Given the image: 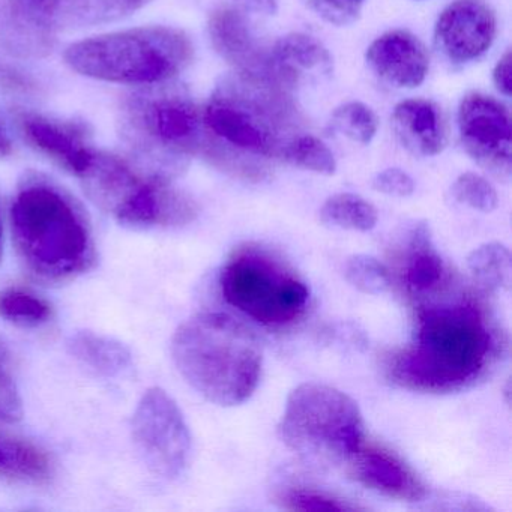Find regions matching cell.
Listing matches in <instances>:
<instances>
[{
    "mask_svg": "<svg viewBox=\"0 0 512 512\" xmlns=\"http://www.w3.org/2000/svg\"><path fill=\"white\" fill-rule=\"evenodd\" d=\"M206 139L202 157L233 178L259 182L269 163L281 160L301 122L290 91L269 74L223 77L202 110Z\"/></svg>",
    "mask_w": 512,
    "mask_h": 512,
    "instance_id": "obj_1",
    "label": "cell"
},
{
    "mask_svg": "<svg viewBox=\"0 0 512 512\" xmlns=\"http://www.w3.org/2000/svg\"><path fill=\"white\" fill-rule=\"evenodd\" d=\"M494 355L496 338L475 301L437 302L419 310L413 343L395 355L389 373L412 391H461L484 376Z\"/></svg>",
    "mask_w": 512,
    "mask_h": 512,
    "instance_id": "obj_2",
    "label": "cell"
},
{
    "mask_svg": "<svg viewBox=\"0 0 512 512\" xmlns=\"http://www.w3.org/2000/svg\"><path fill=\"white\" fill-rule=\"evenodd\" d=\"M172 358L185 382L221 407L250 400L262 377L259 340L226 313H200L182 323L173 335Z\"/></svg>",
    "mask_w": 512,
    "mask_h": 512,
    "instance_id": "obj_3",
    "label": "cell"
},
{
    "mask_svg": "<svg viewBox=\"0 0 512 512\" xmlns=\"http://www.w3.org/2000/svg\"><path fill=\"white\" fill-rule=\"evenodd\" d=\"M118 131L140 169L169 181L202 154L206 139L202 110L173 80L128 94L119 107Z\"/></svg>",
    "mask_w": 512,
    "mask_h": 512,
    "instance_id": "obj_4",
    "label": "cell"
},
{
    "mask_svg": "<svg viewBox=\"0 0 512 512\" xmlns=\"http://www.w3.org/2000/svg\"><path fill=\"white\" fill-rule=\"evenodd\" d=\"M14 242L29 271L41 280L67 281L91 268L94 239L82 209L46 182L20 190L11 208Z\"/></svg>",
    "mask_w": 512,
    "mask_h": 512,
    "instance_id": "obj_5",
    "label": "cell"
},
{
    "mask_svg": "<svg viewBox=\"0 0 512 512\" xmlns=\"http://www.w3.org/2000/svg\"><path fill=\"white\" fill-rule=\"evenodd\" d=\"M193 58L190 37L167 26L101 35L73 44L65 53L67 64L82 76L143 86L170 82Z\"/></svg>",
    "mask_w": 512,
    "mask_h": 512,
    "instance_id": "obj_6",
    "label": "cell"
},
{
    "mask_svg": "<svg viewBox=\"0 0 512 512\" xmlns=\"http://www.w3.org/2000/svg\"><path fill=\"white\" fill-rule=\"evenodd\" d=\"M358 403L325 383H301L286 401L278 424L281 442L310 463H347L365 440Z\"/></svg>",
    "mask_w": 512,
    "mask_h": 512,
    "instance_id": "obj_7",
    "label": "cell"
},
{
    "mask_svg": "<svg viewBox=\"0 0 512 512\" xmlns=\"http://www.w3.org/2000/svg\"><path fill=\"white\" fill-rule=\"evenodd\" d=\"M79 178L91 199L127 226H185L199 212L197 203L169 179L136 169L115 155L94 152Z\"/></svg>",
    "mask_w": 512,
    "mask_h": 512,
    "instance_id": "obj_8",
    "label": "cell"
},
{
    "mask_svg": "<svg viewBox=\"0 0 512 512\" xmlns=\"http://www.w3.org/2000/svg\"><path fill=\"white\" fill-rule=\"evenodd\" d=\"M220 289L227 304L265 326L296 322L310 299V289L295 269L253 244L230 254L221 269Z\"/></svg>",
    "mask_w": 512,
    "mask_h": 512,
    "instance_id": "obj_9",
    "label": "cell"
},
{
    "mask_svg": "<svg viewBox=\"0 0 512 512\" xmlns=\"http://www.w3.org/2000/svg\"><path fill=\"white\" fill-rule=\"evenodd\" d=\"M133 439L148 469L164 479L184 475L193 439L178 403L164 389L151 388L133 415Z\"/></svg>",
    "mask_w": 512,
    "mask_h": 512,
    "instance_id": "obj_10",
    "label": "cell"
},
{
    "mask_svg": "<svg viewBox=\"0 0 512 512\" xmlns=\"http://www.w3.org/2000/svg\"><path fill=\"white\" fill-rule=\"evenodd\" d=\"M458 134L466 154L497 181L512 175L511 113L505 104L472 92L458 107Z\"/></svg>",
    "mask_w": 512,
    "mask_h": 512,
    "instance_id": "obj_11",
    "label": "cell"
},
{
    "mask_svg": "<svg viewBox=\"0 0 512 512\" xmlns=\"http://www.w3.org/2000/svg\"><path fill=\"white\" fill-rule=\"evenodd\" d=\"M497 19L485 0H454L434 26V47L452 65L478 61L493 46Z\"/></svg>",
    "mask_w": 512,
    "mask_h": 512,
    "instance_id": "obj_12",
    "label": "cell"
},
{
    "mask_svg": "<svg viewBox=\"0 0 512 512\" xmlns=\"http://www.w3.org/2000/svg\"><path fill=\"white\" fill-rule=\"evenodd\" d=\"M347 463L350 464V475L359 484L389 499L416 503L427 497V485L415 470L395 452L376 443H365L364 440Z\"/></svg>",
    "mask_w": 512,
    "mask_h": 512,
    "instance_id": "obj_13",
    "label": "cell"
},
{
    "mask_svg": "<svg viewBox=\"0 0 512 512\" xmlns=\"http://www.w3.org/2000/svg\"><path fill=\"white\" fill-rule=\"evenodd\" d=\"M370 70L382 82L398 89H415L425 82L430 70L427 47L412 32H385L365 52Z\"/></svg>",
    "mask_w": 512,
    "mask_h": 512,
    "instance_id": "obj_14",
    "label": "cell"
},
{
    "mask_svg": "<svg viewBox=\"0 0 512 512\" xmlns=\"http://www.w3.org/2000/svg\"><path fill=\"white\" fill-rule=\"evenodd\" d=\"M209 40L215 52L238 73L269 74V52L260 46L247 17L238 8L220 7L208 22Z\"/></svg>",
    "mask_w": 512,
    "mask_h": 512,
    "instance_id": "obj_15",
    "label": "cell"
},
{
    "mask_svg": "<svg viewBox=\"0 0 512 512\" xmlns=\"http://www.w3.org/2000/svg\"><path fill=\"white\" fill-rule=\"evenodd\" d=\"M23 136L47 157L71 173L82 175L94 155L88 130L79 122L53 121L40 115L20 118Z\"/></svg>",
    "mask_w": 512,
    "mask_h": 512,
    "instance_id": "obj_16",
    "label": "cell"
},
{
    "mask_svg": "<svg viewBox=\"0 0 512 512\" xmlns=\"http://www.w3.org/2000/svg\"><path fill=\"white\" fill-rule=\"evenodd\" d=\"M391 124L400 145L415 157H436L448 146V121L434 101H401L395 106Z\"/></svg>",
    "mask_w": 512,
    "mask_h": 512,
    "instance_id": "obj_17",
    "label": "cell"
},
{
    "mask_svg": "<svg viewBox=\"0 0 512 512\" xmlns=\"http://www.w3.org/2000/svg\"><path fill=\"white\" fill-rule=\"evenodd\" d=\"M332 67L329 50L316 37L302 32L284 35L269 52V76L287 91L308 79L329 76Z\"/></svg>",
    "mask_w": 512,
    "mask_h": 512,
    "instance_id": "obj_18",
    "label": "cell"
},
{
    "mask_svg": "<svg viewBox=\"0 0 512 512\" xmlns=\"http://www.w3.org/2000/svg\"><path fill=\"white\" fill-rule=\"evenodd\" d=\"M40 19L58 34L61 29L91 28L125 19L152 0H31Z\"/></svg>",
    "mask_w": 512,
    "mask_h": 512,
    "instance_id": "obj_19",
    "label": "cell"
},
{
    "mask_svg": "<svg viewBox=\"0 0 512 512\" xmlns=\"http://www.w3.org/2000/svg\"><path fill=\"white\" fill-rule=\"evenodd\" d=\"M56 34L35 13L31 0H0V46L19 58H44Z\"/></svg>",
    "mask_w": 512,
    "mask_h": 512,
    "instance_id": "obj_20",
    "label": "cell"
},
{
    "mask_svg": "<svg viewBox=\"0 0 512 512\" xmlns=\"http://www.w3.org/2000/svg\"><path fill=\"white\" fill-rule=\"evenodd\" d=\"M404 281L416 295L434 292L445 278V263L436 250L430 224L418 221L407 232Z\"/></svg>",
    "mask_w": 512,
    "mask_h": 512,
    "instance_id": "obj_21",
    "label": "cell"
},
{
    "mask_svg": "<svg viewBox=\"0 0 512 512\" xmlns=\"http://www.w3.org/2000/svg\"><path fill=\"white\" fill-rule=\"evenodd\" d=\"M71 355L101 376L115 377L131 367V353L124 344L94 332H79L71 338Z\"/></svg>",
    "mask_w": 512,
    "mask_h": 512,
    "instance_id": "obj_22",
    "label": "cell"
},
{
    "mask_svg": "<svg viewBox=\"0 0 512 512\" xmlns=\"http://www.w3.org/2000/svg\"><path fill=\"white\" fill-rule=\"evenodd\" d=\"M0 475L28 482H44L52 476V461L32 443L0 434Z\"/></svg>",
    "mask_w": 512,
    "mask_h": 512,
    "instance_id": "obj_23",
    "label": "cell"
},
{
    "mask_svg": "<svg viewBox=\"0 0 512 512\" xmlns=\"http://www.w3.org/2000/svg\"><path fill=\"white\" fill-rule=\"evenodd\" d=\"M320 221L334 229L370 232L377 226L376 206L353 193H338L328 197L319 212Z\"/></svg>",
    "mask_w": 512,
    "mask_h": 512,
    "instance_id": "obj_24",
    "label": "cell"
},
{
    "mask_svg": "<svg viewBox=\"0 0 512 512\" xmlns=\"http://www.w3.org/2000/svg\"><path fill=\"white\" fill-rule=\"evenodd\" d=\"M467 268L491 292H509L512 283L511 251L500 242L479 245L467 257Z\"/></svg>",
    "mask_w": 512,
    "mask_h": 512,
    "instance_id": "obj_25",
    "label": "cell"
},
{
    "mask_svg": "<svg viewBox=\"0 0 512 512\" xmlns=\"http://www.w3.org/2000/svg\"><path fill=\"white\" fill-rule=\"evenodd\" d=\"M53 308L31 290L10 287L0 292V317L20 326H40L52 319Z\"/></svg>",
    "mask_w": 512,
    "mask_h": 512,
    "instance_id": "obj_26",
    "label": "cell"
},
{
    "mask_svg": "<svg viewBox=\"0 0 512 512\" xmlns=\"http://www.w3.org/2000/svg\"><path fill=\"white\" fill-rule=\"evenodd\" d=\"M281 161L317 175L332 176L337 172V161L331 149L313 134L299 133L293 137L284 148Z\"/></svg>",
    "mask_w": 512,
    "mask_h": 512,
    "instance_id": "obj_27",
    "label": "cell"
},
{
    "mask_svg": "<svg viewBox=\"0 0 512 512\" xmlns=\"http://www.w3.org/2000/svg\"><path fill=\"white\" fill-rule=\"evenodd\" d=\"M274 502L286 511H358L343 497L307 485H286L274 493Z\"/></svg>",
    "mask_w": 512,
    "mask_h": 512,
    "instance_id": "obj_28",
    "label": "cell"
},
{
    "mask_svg": "<svg viewBox=\"0 0 512 512\" xmlns=\"http://www.w3.org/2000/svg\"><path fill=\"white\" fill-rule=\"evenodd\" d=\"M329 127L352 142L368 145L379 130V118L367 104L349 101L332 112Z\"/></svg>",
    "mask_w": 512,
    "mask_h": 512,
    "instance_id": "obj_29",
    "label": "cell"
},
{
    "mask_svg": "<svg viewBox=\"0 0 512 512\" xmlns=\"http://www.w3.org/2000/svg\"><path fill=\"white\" fill-rule=\"evenodd\" d=\"M343 272L347 283L365 295H382L391 287L388 268L379 259L368 254L347 257Z\"/></svg>",
    "mask_w": 512,
    "mask_h": 512,
    "instance_id": "obj_30",
    "label": "cell"
},
{
    "mask_svg": "<svg viewBox=\"0 0 512 512\" xmlns=\"http://www.w3.org/2000/svg\"><path fill=\"white\" fill-rule=\"evenodd\" d=\"M451 196L460 205L469 206L475 211L490 214L499 205L496 188L484 176L466 172L455 179L451 187Z\"/></svg>",
    "mask_w": 512,
    "mask_h": 512,
    "instance_id": "obj_31",
    "label": "cell"
},
{
    "mask_svg": "<svg viewBox=\"0 0 512 512\" xmlns=\"http://www.w3.org/2000/svg\"><path fill=\"white\" fill-rule=\"evenodd\" d=\"M367 0H302V4L328 25L350 26L358 22Z\"/></svg>",
    "mask_w": 512,
    "mask_h": 512,
    "instance_id": "obj_32",
    "label": "cell"
},
{
    "mask_svg": "<svg viewBox=\"0 0 512 512\" xmlns=\"http://www.w3.org/2000/svg\"><path fill=\"white\" fill-rule=\"evenodd\" d=\"M371 187L377 193L385 194V196L404 199V197L412 196L415 191V182L404 170L392 167V169L377 173L371 181Z\"/></svg>",
    "mask_w": 512,
    "mask_h": 512,
    "instance_id": "obj_33",
    "label": "cell"
},
{
    "mask_svg": "<svg viewBox=\"0 0 512 512\" xmlns=\"http://www.w3.org/2000/svg\"><path fill=\"white\" fill-rule=\"evenodd\" d=\"M22 400L10 374L0 364V421L16 422L22 418Z\"/></svg>",
    "mask_w": 512,
    "mask_h": 512,
    "instance_id": "obj_34",
    "label": "cell"
},
{
    "mask_svg": "<svg viewBox=\"0 0 512 512\" xmlns=\"http://www.w3.org/2000/svg\"><path fill=\"white\" fill-rule=\"evenodd\" d=\"M0 85L14 94H31L35 89L29 77L23 76V73L4 62H0Z\"/></svg>",
    "mask_w": 512,
    "mask_h": 512,
    "instance_id": "obj_35",
    "label": "cell"
},
{
    "mask_svg": "<svg viewBox=\"0 0 512 512\" xmlns=\"http://www.w3.org/2000/svg\"><path fill=\"white\" fill-rule=\"evenodd\" d=\"M493 83L496 86L497 91L503 95V97L509 98L512 94V55L511 50H506L499 61H497L496 67L493 70Z\"/></svg>",
    "mask_w": 512,
    "mask_h": 512,
    "instance_id": "obj_36",
    "label": "cell"
},
{
    "mask_svg": "<svg viewBox=\"0 0 512 512\" xmlns=\"http://www.w3.org/2000/svg\"><path fill=\"white\" fill-rule=\"evenodd\" d=\"M233 2L244 14L271 17L278 13V0H233Z\"/></svg>",
    "mask_w": 512,
    "mask_h": 512,
    "instance_id": "obj_37",
    "label": "cell"
},
{
    "mask_svg": "<svg viewBox=\"0 0 512 512\" xmlns=\"http://www.w3.org/2000/svg\"><path fill=\"white\" fill-rule=\"evenodd\" d=\"M13 152V143L5 130L4 124L0 121V157H8Z\"/></svg>",
    "mask_w": 512,
    "mask_h": 512,
    "instance_id": "obj_38",
    "label": "cell"
},
{
    "mask_svg": "<svg viewBox=\"0 0 512 512\" xmlns=\"http://www.w3.org/2000/svg\"><path fill=\"white\" fill-rule=\"evenodd\" d=\"M0 250H2V224H0Z\"/></svg>",
    "mask_w": 512,
    "mask_h": 512,
    "instance_id": "obj_39",
    "label": "cell"
}]
</instances>
